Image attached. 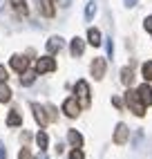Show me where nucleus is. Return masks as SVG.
<instances>
[{
	"mask_svg": "<svg viewBox=\"0 0 152 159\" xmlns=\"http://www.w3.org/2000/svg\"><path fill=\"white\" fill-rule=\"evenodd\" d=\"M94 14H96V2H87V7H85V18L92 20Z\"/></svg>",
	"mask_w": 152,
	"mask_h": 159,
	"instance_id": "20",
	"label": "nucleus"
},
{
	"mask_svg": "<svg viewBox=\"0 0 152 159\" xmlns=\"http://www.w3.org/2000/svg\"><path fill=\"white\" fill-rule=\"evenodd\" d=\"M23 74H25V76L20 79V83H23V85H31V83H34V79H36V76H34V74H27V72H23Z\"/></svg>",
	"mask_w": 152,
	"mask_h": 159,
	"instance_id": "22",
	"label": "nucleus"
},
{
	"mask_svg": "<svg viewBox=\"0 0 152 159\" xmlns=\"http://www.w3.org/2000/svg\"><path fill=\"white\" fill-rule=\"evenodd\" d=\"M63 112L69 116V119H76V116L81 114V103L76 97H69V99H65L63 101Z\"/></svg>",
	"mask_w": 152,
	"mask_h": 159,
	"instance_id": "2",
	"label": "nucleus"
},
{
	"mask_svg": "<svg viewBox=\"0 0 152 159\" xmlns=\"http://www.w3.org/2000/svg\"><path fill=\"white\" fill-rule=\"evenodd\" d=\"M45 112H47V119L49 121H56V108H54V105H47Z\"/></svg>",
	"mask_w": 152,
	"mask_h": 159,
	"instance_id": "23",
	"label": "nucleus"
},
{
	"mask_svg": "<svg viewBox=\"0 0 152 159\" xmlns=\"http://www.w3.org/2000/svg\"><path fill=\"white\" fill-rule=\"evenodd\" d=\"M141 74H143V79H145L148 83H152V61H145V63H143Z\"/></svg>",
	"mask_w": 152,
	"mask_h": 159,
	"instance_id": "17",
	"label": "nucleus"
},
{
	"mask_svg": "<svg viewBox=\"0 0 152 159\" xmlns=\"http://www.w3.org/2000/svg\"><path fill=\"white\" fill-rule=\"evenodd\" d=\"M67 141L74 146V148H81L83 146V134L78 130H67Z\"/></svg>",
	"mask_w": 152,
	"mask_h": 159,
	"instance_id": "13",
	"label": "nucleus"
},
{
	"mask_svg": "<svg viewBox=\"0 0 152 159\" xmlns=\"http://www.w3.org/2000/svg\"><path fill=\"white\" fill-rule=\"evenodd\" d=\"M87 43L94 45V47H99V45H101V31H99V29H94V27H92V29L87 31Z\"/></svg>",
	"mask_w": 152,
	"mask_h": 159,
	"instance_id": "14",
	"label": "nucleus"
},
{
	"mask_svg": "<svg viewBox=\"0 0 152 159\" xmlns=\"http://www.w3.org/2000/svg\"><path fill=\"white\" fill-rule=\"evenodd\" d=\"M74 92H76L78 103L87 108V105H90V85H87L85 81H78V83H76V88H74Z\"/></svg>",
	"mask_w": 152,
	"mask_h": 159,
	"instance_id": "3",
	"label": "nucleus"
},
{
	"mask_svg": "<svg viewBox=\"0 0 152 159\" xmlns=\"http://www.w3.org/2000/svg\"><path fill=\"white\" fill-rule=\"evenodd\" d=\"M9 99H11V90H9L5 83H0V103H7Z\"/></svg>",
	"mask_w": 152,
	"mask_h": 159,
	"instance_id": "19",
	"label": "nucleus"
},
{
	"mask_svg": "<svg viewBox=\"0 0 152 159\" xmlns=\"http://www.w3.org/2000/svg\"><path fill=\"white\" fill-rule=\"evenodd\" d=\"M105 70H107V63H105V58H94L92 61V65H90V72H92V76L96 79V81H101L103 76H105Z\"/></svg>",
	"mask_w": 152,
	"mask_h": 159,
	"instance_id": "5",
	"label": "nucleus"
},
{
	"mask_svg": "<svg viewBox=\"0 0 152 159\" xmlns=\"http://www.w3.org/2000/svg\"><path fill=\"white\" fill-rule=\"evenodd\" d=\"M31 112H34V119L38 121V125H40V128H45V125L49 123V119H47L45 108H42V105H38V103H31Z\"/></svg>",
	"mask_w": 152,
	"mask_h": 159,
	"instance_id": "7",
	"label": "nucleus"
},
{
	"mask_svg": "<svg viewBox=\"0 0 152 159\" xmlns=\"http://www.w3.org/2000/svg\"><path fill=\"white\" fill-rule=\"evenodd\" d=\"M112 103H114V105H116V108H121V105H123V103H121V99H116V97H114V99H112Z\"/></svg>",
	"mask_w": 152,
	"mask_h": 159,
	"instance_id": "28",
	"label": "nucleus"
},
{
	"mask_svg": "<svg viewBox=\"0 0 152 159\" xmlns=\"http://www.w3.org/2000/svg\"><path fill=\"white\" fill-rule=\"evenodd\" d=\"M54 70H56V61L49 54L36 61V74H47V72H54Z\"/></svg>",
	"mask_w": 152,
	"mask_h": 159,
	"instance_id": "4",
	"label": "nucleus"
},
{
	"mask_svg": "<svg viewBox=\"0 0 152 159\" xmlns=\"http://www.w3.org/2000/svg\"><path fill=\"white\" fill-rule=\"evenodd\" d=\"M69 52H72V56L74 58H78V56H83V52H85V40L83 38H72V43H69Z\"/></svg>",
	"mask_w": 152,
	"mask_h": 159,
	"instance_id": "10",
	"label": "nucleus"
},
{
	"mask_svg": "<svg viewBox=\"0 0 152 159\" xmlns=\"http://www.w3.org/2000/svg\"><path fill=\"white\" fill-rule=\"evenodd\" d=\"M47 54L49 56H54V54H56V52H60V47H63V38L60 36H51L49 40H47Z\"/></svg>",
	"mask_w": 152,
	"mask_h": 159,
	"instance_id": "11",
	"label": "nucleus"
},
{
	"mask_svg": "<svg viewBox=\"0 0 152 159\" xmlns=\"http://www.w3.org/2000/svg\"><path fill=\"white\" fill-rule=\"evenodd\" d=\"M11 5H14V9H16L20 16H27V14H29V9H27V2H25V0H11Z\"/></svg>",
	"mask_w": 152,
	"mask_h": 159,
	"instance_id": "16",
	"label": "nucleus"
},
{
	"mask_svg": "<svg viewBox=\"0 0 152 159\" xmlns=\"http://www.w3.org/2000/svg\"><path fill=\"white\" fill-rule=\"evenodd\" d=\"M127 137H130L127 125H125V123H118L116 130H114V143H116V146H123V143L127 141Z\"/></svg>",
	"mask_w": 152,
	"mask_h": 159,
	"instance_id": "8",
	"label": "nucleus"
},
{
	"mask_svg": "<svg viewBox=\"0 0 152 159\" xmlns=\"http://www.w3.org/2000/svg\"><path fill=\"white\" fill-rule=\"evenodd\" d=\"M132 81H134V76H132V70H130V67H123L121 70V83H123V85H132Z\"/></svg>",
	"mask_w": 152,
	"mask_h": 159,
	"instance_id": "15",
	"label": "nucleus"
},
{
	"mask_svg": "<svg viewBox=\"0 0 152 159\" xmlns=\"http://www.w3.org/2000/svg\"><path fill=\"white\" fill-rule=\"evenodd\" d=\"M0 159H5V148L0 146Z\"/></svg>",
	"mask_w": 152,
	"mask_h": 159,
	"instance_id": "30",
	"label": "nucleus"
},
{
	"mask_svg": "<svg viewBox=\"0 0 152 159\" xmlns=\"http://www.w3.org/2000/svg\"><path fill=\"white\" fill-rule=\"evenodd\" d=\"M36 141H38V146L42 148V150H45V148H47V132H38V137H36Z\"/></svg>",
	"mask_w": 152,
	"mask_h": 159,
	"instance_id": "21",
	"label": "nucleus"
},
{
	"mask_svg": "<svg viewBox=\"0 0 152 159\" xmlns=\"http://www.w3.org/2000/svg\"><path fill=\"white\" fill-rule=\"evenodd\" d=\"M18 159H31V152H29V148H23L18 155Z\"/></svg>",
	"mask_w": 152,
	"mask_h": 159,
	"instance_id": "25",
	"label": "nucleus"
},
{
	"mask_svg": "<svg viewBox=\"0 0 152 159\" xmlns=\"http://www.w3.org/2000/svg\"><path fill=\"white\" fill-rule=\"evenodd\" d=\"M20 123H23V116H20L16 110H11L9 116H7V125H20Z\"/></svg>",
	"mask_w": 152,
	"mask_h": 159,
	"instance_id": "18",
	"label": "nucleus"
},
{
	"mask_svg": "<svg viewBox=\"0 0 152 159\" xmlns=\"http://www.w3.org/2000/svg\"><path fill=\"white\" fill-rule=\"evenodd\" d=\"M7 79H9V76H7V70L0 65V83H7Z\"/></svg>",
	"mask_w": 152,
	"mask_h": 159,
	"instance_id": "27",
	"label": "nucleus"
},
{
	"mask_svg": "<svg viewBox=\"0 0 152 159\" xmlns=\"http://www.w3.org/2000/svg\"><path fill=\"white\" fill-rule=\"evenodd\" d=\"M125 5H127V7H134V5H136V0H125Z\"/></svg>",
	"mask_w": 152,
	"mask_h": 159,
	"instance_id": "29",
	"label": "nucleus"
},
{
	"mask_svg": "<svg viewBox=\"0 0 152 159\" xmlns=\"http://www.w3.org/2000/svg\"><path fill=\"white\" fill-rule=\"evenodd\" d=\"M125 103H127V108L132 110L136 116H143L145 114V105H143V101H141L136 90H127L125 92Z\"/></svg>",
	"mask_w": 152,
	"mask_h": 159,
	"instance_id": "1",
	"label": "nucleus"
},
{
	"mask_svg": "<svg viewBox=\"0 0 152 159\" xmlns=\"http://www.w3.org/2000/svg\"><path fill=\"white\" fill-rule=\"evenodd\" d=\"M69 159H85V155H83L81 148H74V150L69 152Z\"/></svg>",
	"mask_w": 152,
	"mask_h": 159,
	"instance_id": "24",
	"label": "nucleus"
},
{
	"mask_svg": "<svg viewBox=\"0 0 152 159\" xmlns=\"http://www.w3.org/2000/svg\"><path fill=\"white\" fill-rule=\"evenodd\" d=\"M9 65H11L16 72H27V67H29V58H25V56H20V54H14L11 58H9Z\"/></svg>",
	"mask_w": 152,
	"mask_h": 159,
	"instance_id": "6",
	"label": "nucleus"
},
{
	"mask_svg": "<svg viewBox=\"0 0 152 159\" xmlns=\"http://www.w3.org/2000/svg\"><path fill=\"white\" fill-rule=\"evenodd\" d=\"M143 27H145V31H150V34H152V16H148V18L143 20Z\"/></svg>",
	"mask_w": 152,
	"mask_h": 159,
	"instance_id": "26",
	"label": "nucleus"
},
{
	"mask_svg": "<svg viewBox=\"0 0 152 159\" xmlns=\"http://www.w3.org/2000/svg\"><path fill=\"white\" fill-rule=\"evenodd\" d=\"M40 11H42V16L51 18L54 14H56V7H54V0H40Z\"/></svg>",
	"mask_w": 152,
	"mask_h": 159,
	"instance_id": "12",
	"label": "nucleus"
},
{
	"mask_svg": "<svg viewBox=\"0 0 152 159\" xmlns=\"http://www.w3.org/2000/svg\"><path fill=\"white\" fill-rule=\"evenodd\" d=\"M136 92H139V97H141V101H143L145 108H148V105H152V88L148 85V81H145V83H141Z\"/></svg>",
	"mask_w": 152,
	"mask_h": 159,
	"instance_id": "9",
	"label": "nucleus"
}]
</instances>
